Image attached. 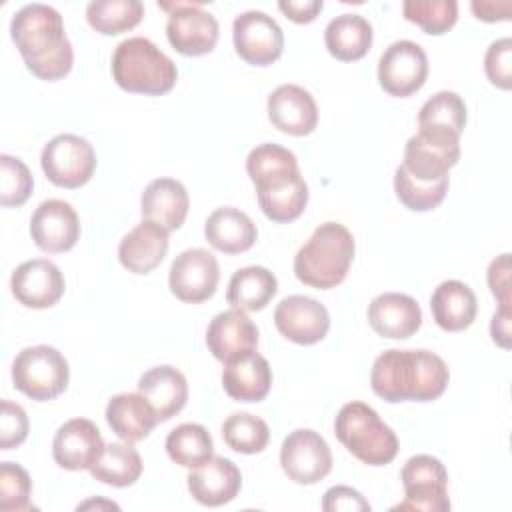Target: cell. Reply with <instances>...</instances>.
<instances>
[{"mask_svg": "<svg viewBox=\"0 0 512 512\" xmlns=\"http://www.w3.org/2000/svg\"><path fill=\"white\" fill-rule=\"evenodd\" d=\"M10 36L36 78L54 82L72 70L74 50L56 8L40 2L22 6L12 16Z\"/></svg>", "mask_w": 512, "mask_h": 512, "instance_id": "6da1fadb", "label": "cell"}, {"mask_svg": "<svg viewBox=\"0 0 512 512\" xmlns=\"http://www.w3.org/2000/svg\"><path fill=\"white\" fill-rule=\"evenodd\" d=\"M450 380L446 362L430 350H384L372 364L370 386L386 402H430Z\"/></svg>", "mask_w": 512, "mask_h": 512, "instance_id": "7a4b0ae2", "label": "cell"}, {"mask_svg": "<svg viewBox=\"0 0 512 512\" xmlns=\"http://www.w3.org/2000/svg\"><path fill=\"white\" fill-rule=\"evenodd\" d=\"M354 236L340 222L320 224L294 256L296 278L312 288L328 290L338 286L354 258Z\"/></svg>", "mask_w": 512, "mask_h": 512, "instance_id": "3957f363", "label": "cell"}, {"mask_svg": "<svg viewBox=\"0 0 512 512\" xmlns=\"http://www.w3.org/2000/svg\"><path fill=\"white\" fill-rule=\"evenodd\" d=\"M112 78L126 92L160 96L174 88L178 70L152 40L132 36L122 40L112 54Z\"/></svg>", "mask_w": 512, "mask_h": 512, "instance_id": "277c9868", "label": "cell"}, {"mask_svg": "<svg viewBox=\"0 0 512 512\" xmlns=\"http://www.w3.org/2000/svg\"><path fill=\"white\" fill-rule=\"evenodd\" d=\"M334 434L354 458L368 466L390 464L398 454L396 432L364 402H348L338 410Z\"/></svg>", "mask_w": 512, "mask_h": 512, "instance_id": "5b68a950", "label": "cell"}, {"mask_svg": "<svg viewBox=\"0 0 512 512\" xmlns=\"http://www.w3.org/2000/svg\"><path fill=\"white\" fill-rule=\"evenodd\" d=\"M68 380V360L62 352L46 344L20 350L12 362V382L16 390L38 402L60 396Z\"/></svg>", "mask_w": 512, "mask_h": 512, "instance_id": "8992f818", "label": "cell"}, {"mask_svg": "<svg viewBox=\"0 0 512 512\" xmlns=\"http://www.w3.org/2000/svg\"><path fill=\"white\" fill-rule=\"evenodd\" d=\"M400 480L404 486V500L392 510H450L448 472L444 464L430 454H416L406 460Z\"/></svg>", "mask_w": 512, "mask_h": 512, "instance_id": "52a82bcc", "label": "cell"}, {"mask_svg": "<svg viewBox=\"0 0 512 512\" xmlns=\"http://www.w3.org/2000/svg\"><path fill=\"white\" fill-rule=\"evenodd\" d=\"M40 164L52 184L60 188H80L96 170V152L82 136L58 134L44 146Z\"/></svg>", "mask_w": 512, "mask_h": 512, "instance_id": "ba28073f", "label": "cell"}, {"mask_svg": "<svg viewBox=\"0 0 512 512\" xmlns=\"http://www.w3.org/2000/svg\"><path fill=\"white\" fill-rule=\"evenodd\" d=\"M168 10L166 36L172 48L184 56H202L214 50L218 42L216 18L202 10V2H158Z\"/></svg>", "mask_w": 512, "mask_h": 512, "instance_id": "9c48e42d", "label": "cell"}, {"mask_svg": "<svg viewBox=\"0 0 512 512\" xmlns=\"http://www.w3.org/2000/svg\"><path fill=\"white\" fill-rule=\"evenodd\" d=\"M460 160V136L418 130L404 146V170L422 182H436L448 176V170Z\"/></svg>", "mask_w": 512, "mask_h": 512, "instance_id": "30bf717a", "label": "cell"}, {"mask_svg": "<svg viewBox=\"0 0 512 512\" xmlns=\"http://www.w3.org/2000/svg\"><path fill=\"white\" fill-rule=\"evenodd\" d=\"M232 40L236 54L252 66H268L282 56L284 32L260 10H246L234 18Z\"/></svg>", "mask_w": 512, "mask_h": 512, "instance_id": "8fae6325", "label": "cell"}, {"mask_svg": "<svg viewBox=\"0 0 512 512\" xmlns=\"http://www.w3.org/2000/svg\"><path fill=\"white\" fill-rule=\"evenodd\" d=\"M428 76V58L412 40L392 42L378 60V82L390 96L406 98L418 92Z\"/></svg>", "mask_w": 512, "mask_h": 512, "instance_id": "7c38bea8", "label": "cell"}, {"mask_svg": "<svg viewBox=\"0 0 512 512\" xmlns=\"http://www.w3.org/2000/svg\"><path fill=\"white\" fill-rule=\"evenodd\" d=\"M280 464L292 482L308 486L330 474L332 452L318 432L298 428L284 438L280 448Z\"/></svg>", "mask_w": 512, "mask_h": 512, "instance_id": "4fadbf2b", "label": "cell"}, {"mask_svg": "<svg viewBox=\"0 0 512 512\" xmlns=\"http://www.w3.org/2000/svg\"><path fill=\"white\" fill-rule=\"evenodd\" d=\"M220 280L218 260L204 248H188L180 252L168 274L170 292L188 304H198L216 292Z\"/></svg>", "mask_w": 512, "mask_h": 512, "instance_id": "5bb4252c", "label": "cell"}, {"mask_svg": "<svg viewBox=\"0 0 512 512\" xmlns=\"http://www.w3.org/2000/svg\"><path fill=\"white\" fill-rule=\"evenodd\" d=\"M274 324L278 332L302 346H310L320 342L330 328V314L324 304L314 298L292 294L280 300L274 310Z\"/></svg>", "mask_w": 512, "mask_h": 512, "instance_id": "9a60e30c", "label": "cell"}, {"mask_svg": "<svg viewBox=\"0 0 512 512\" xmlns=\"http://www.w3.org/2000/svg\"><path fill=\"white\" fill-rule=\"evenodd\" d=\"M106 444L98 426L88 418L64 422L52 440V458L64 470H90L104 452Z\"/></svg>", "mask_w": 512, "mask_h": 512, "instance_id": "2e32d148", "label": "cell"}, {"mask_svg": "<svg viewBox=\"0 0 512 512\" xmlns=\"http://www.w3.org/2000/svg\"><path fill=\"white\" fill-rule=\"evenodd\" d=\"M14 298L26 308H50L54 306L66 288L60 268L48 258H34L22 262L10 278Z\"/></svg>", "mask_w": 512, "mask_h": 512, "instance_id": "e0dca14e", "label": "cell"}, {"mask_svg": "<svg viewBox=\"0 0 512 512\" xmlns=\"http://www.w3.org/2000/svg\"><path fill=\"white\" fill-rule=\"evenodd\" d=\"M30 236L44 252H68L80 238V220L76 210L58 198L44 200L32 214Z\"/></svg>", "mask_w": 512, "mask_h": 512, "instance_id": "ac0fdd59", "label": "cell"}, {"mask_svg": "<svg viewBox=\"0 0 512 512\" xmlns=\"http://www.w3.org/2000/svg\"><path fill=\"white\" fill-rule=\"evenodd\" d=\"M206 346L216 360L226 364L256 350L258 328L244 310H224L210 320L206 330Z\"/></svg>", "mask_w": 512, "mask_h": 512, "instance_id": "d6986e66", "label": "cell"}, {"mask_svg": "<svg viewBox=\"0 0 512 512\" xmlns=\"http://www.w3.org/2000/svg\"><path fill=\"white\" fill-rule=\"evenodd\" d=\"M266 108L270 122L290 136H306L318 124L316 100L298 84H282L272 90Z\"/></svg>", "mask_w": 512, "mask_h": 512, "instance_id": "ffe728a7", "label": "cell"}, {"mask_svg": "<svg viewBox=\"0 0 512 512\" xmlns=\"http://www.w3.org/2000/svg\"><path fill=\"white\" fill-rule=\"evenodd\" d=\"M186 480L192 498L198 504L212 508L232 502L242 486L238 466L224 456H212L208 462L192 468Z\"/></svg>", "mask_w": 512, "mask_h": 512, "instance_id": "44dd1931", "label": "cell"}, {"mask_svg": "<svg viewBox=\"0 0 512 512\" xmlns=\"http://www.w3.org/2000/svg\"><path fill=\"white\" fill-rule=\"evenodd\" d=\"M368 322L376 334L392 340H404L420 328L422 310L408 294L384 292L370 302Z\"/></svg>", "mask_w": 512, "mask_h": 512, "instance_id": "7402d4cb", "label": "cell"}, {"mask_svg": "<svg viewBox=\"0 0 512 512\" xmlns=\"http://www.w3.org/2000/svg\"><path fill=\"white\" fill-rule=\"evenodd\" d=\"M246 172L256 186V194L284 188L302 178L294 152L274 142L260 144L248 154Z\"/></svg>", "mask_w": 512, "mask_h": 512, "instance_id": "603a6c76", "label": "cell"}, {"mask_svg": "<svg viewBox=\"0 0 512 512\" xmlns=\"http://www.w3.org/2000/svg\"><path fill=\"white\" fill-rule=\"evenodd\" d=\"M188 206V192L176 178H156L140 196L142 220H150L168 232L178 230L184 224Z\"/></svg>", "mask_w": 512, "mask_h": 512, "instance_id": "cb8c5ba5", "label": "cell"}, {"mask_svg": "<svg viewBox=\"0 0 512 512\" xmlns=\"http://www.w3.org/2000/svg\"><path fill=\"white\" fill-rule=\"evenodd\" d=\"M166 252L168 230L150 220H142L120 240L118 260L132 274H148L160 266Z\"/></svg>", "mask_w": 512, "mask_h": 512, "instance_id": "d4e9b609", "label": "cell"}, {"mask_svg": "<svg viewBox=\"0 0 512 512\" xmlns=\"http://www.w3.org/2000/svg\"><path fill=\"white\" fill-rule=\"evenodd\" d=\"M222 386L236 402H260L270 392L272 368L256 350L248 352L224 364Z\"/></svg>", "mask_w": 512, "mask_h": 512, "instance_id": "484cf974", "label": "cell"}, {"mask_svg": "<svg viewBox=\"0 0 512 512\" xmlns=\"http://www.w3.org/2000/svg\"><path fill=\"white\" fill-rule=\"evenodd\" d=\"M138 392L150 402L158 420L166 422L186 406L188 382L178 368L162 364L140 376Z\"/></svg>", "mask_w": 512, "mask_h": 512, "instance_id": "4316f807", "label": "cell"}, {"mask_svg": "<svg viewBox=\"0 0 512 512\" xmlns=\"http://www.w3.org/2000/svg\"><path fill=\"white\" fill-rule=\"evenodd\" d=\"M106 422L120 440L134 444L144 440L160 420L140 392H124L108 400Z\"/></svg>", "mask_w": 512, "mask_h": 512, "instance_id": "83f0119b", "label": "cell"}, {"mask_svg": "<svg viewBox=\"0 0 512 512\" xmlns=\"http://www.w3.org/2000/svg\"><path fill=\"white\" fill-rule=\"evenodd\" d=\"M434 322L446 332H460L468 328L478 312L474 290L460 280L440 282L430 298Z\"/></svg>", "mask_w": 512, "mask_h": 512, "instance_id": "f1b7e54d", "label": "cell"}, {"mask_svg": "<svg viewBox=\"0 0 512 512\" xmlns=\"http://www.w3.org/2000/svg\"><path fill=\"white\" fill-rule=\"evenodd\" d=\"M204 236L216 250L224 254H240L252 248L258 230L246 212L234 206H222L206 218Z\"/></svg>", "mask_w": 512, "mask_h": 512, "instance_id": "f546056e", "label": "cell"}, {"mask_svg": "<svg viewBox=\"0 0 512 512\" xmlns=\"http://www.w3.org/2000/svg\"><path fill=\"white\" fill-rule=\"evenodd\" d=\"M372 24L360 14H340L332 18L324 30L328 52L342 62L360 60L372 46Z\"/></svg>", "mask_w": 512, "mask_h": 512, "instance_id": "4dcf8cb0", "label": "cell"}, {"mask_svg": "<svg viewBox=\"0 0 512 512\" xmlns=\"http://www.w3.org/2000/svg\"><path fill=\"white\" fill-rule=\"evenodd\" d=\"M278 292L276 276L264 266H246L232 274L226 300L232 308L244 312L262 310Z\"/></svg>", "mask_w": 512, "mask_h": 512, "instance_id": "1f68e13d", "label": "cell"}, {"mask_svg": "<svg viewBox=\"0 0 512 512\" xmlns=\"http://www.w3.org/2000/svg\"><path fill=\"white\" fill-rule=\"evenodd\" d=\"M90 474L102 484L126 488L140 478L142 458L128 442H112L106 444L104 452L90 468Z\"/></svg>", "mask_w": 512, "mask_h": 512, "instance_id": "d6a6232c", "label": "cell"}, {"mask_svg": "<svg viewBox=\"0 0 512 512\" xmlns=\"http://www.w3.org/2000/svg\"><path fill=\"white\" fill-rule=\"evenodd\" d=\"M166 452L172 462L184 468H198L214 456V442L202 424L184 422L166 436Z\"/></svg>", "mask_w": 512, "mask_h": 512, "instance_id": "836d02e7", "label": "cell"}, {"mask_svg": "<svg viewBox=\"0 0 512 512\" xmlns=\"http://www.w3.org/2000/svg\"><path fill=\"white\" fill-rule=\"evenodd\" d=\"M144 16V4L140 0H94L86 6L88 24L104 34L114 36L132 30Z\"/></svg>", "mask_w": 512, "mask_h": 512, "instance_id": "e575fe53", "label": "cell"}, {"mask_svg": "<svg viewBox=\"0 0 512 512\" xmlns=\"http://www.w3.org/2000/svg\"><path fill=\"white\" fill-rule=\"evenodd\" d=\"M466 124V104L462 96L440 90L428 98L418 112V130H438L460 136Z\"/></svg>", "mask_w": 512, "mask_h": 512, "instance_id": "d590c367", "label": "cell"}, {"mask_svg": "<svg viewBox=\"0 0 512 512\" xmlns=\"http://www.w3.org/2000/svg\"><path fill=\"white\" fill-rule=\"evenodd\" d=\"M222 438L234 452L258 454L268 446V424L248 412H234L222 424Z\"/></svg>", "mask_w": 512, "mask_h": 512, "instance_id": "8d00e7d4", "label": "cell"}, {"mask_svg": "<svg viewBox=\"0 0 512 512\" xmlns=\"http://www.w3.org/2000/svg\"><path fill=\"white\" fill-rule=\"evenodd\" d=\"M394 192L408 210L428 212L444 200L448 192V176L436 182H422L412 178L400 164L394 172Z\"/></svg>", "mask_w": 512, "mask_h": 512, "instance_id": "74e56055", "label": "cell"}, {"mask_svg": "<svg viewBox=\"0 0 512 512\" xmlns=\"http://www.w3.org/2000/svg\"><path fill=\"white\" fill-rule=\"evenodd\" d=\"M404 18L420 26L426 34H444L458 20L456 0H406L402 4Z\"/></svg>", "mask_w": 512, "mask_h": 512, "instance_id": "f35d334b", "label": "cell"}, {"mask_svg": "<svg viewBox=\"0 0 512 512\" xmlns=\"http://www.w3.org/2000/svg\"><path fill=\"white\" fill-rule=\"evenodd\" d=\"M34 188V178L28 166L14 156H0V204L4 208L22 206Z\"/></svg>", "mask_w": 512, "mask_h": 512, "instance_id": "ab89813d", "label": "cell"}, {"mask_svg": "<svg viewBox=\"0 0 512 512\" xmlns=\"http://www.w3.org/2000/svg\"><path fill=\"white\" fill-rule=\"evenodd\" d=\"M32 480L28 472L14 462L0 464V510L2 512H22L30 510Z\"/></svg>", "mask_w": 512, "mask_h": 512, "instance_id": "60d3db41", "label": "cell"}, {"mask_svg": "<svg viewBox=\"0 0 512 512\" xmlns=\"http://www.w3.org/2000/svg\"><path fill=\"white\" fill-rule=\"evenodd\" d=\"M484 72L494 86H498L502 90H510V86H512V40L508 36L500 38L488 46L486 56H484Z\"/></svg>", "mask_w": 512, "mask_h": 512, "instance_id": "b9f144b4", "label": "cell"}, {"mask_svg": "<svg viewBox=\"0 0 512 512\" xmlns=\"http://www.w3.org/2000/svg\"><path fill=\"white\" fill-rule=\"evenodd\" d=\"M28 416L26 410L12 402L2 400V414H0V450H12L20 446L28 436Z\"/></svg>", "mask_w": 512, "mask_h": 512, "instance_id": "7bdbcfd3", "label": "cell"}, {"mask_svg": "<svg viewBox=\"0 0 512 512\" xmlns=\"http://www.w3.org/2000/svg\"><path fill=\"white\" fill-rule=\"evenodd\" d=\"M322 510L326 512H370L368 500L350 486H332L324 492L322 498Z\"/></svg>", "mask_w": 512, "mask_h": 512, "instance_id": "ee69618b", "label": "cell"}, {"mask_svg": "<svg viewBox=\"0 0 512 512\" xmlns=\"http://www.w3.org/2000/svg\"><path fill=\"white\" fill-rule=\"evenodd\" d=\"M488 286L500 306H510V254H500L490 262Z\"/></svg>", "mask_w": 512, "mask_h": 512, "instance_id": "f6af8a7d", "label": "cell"}, {"mask_svg": "<svg viewBox=\"0 0 512 512\" xmlns=\"http://www.w3.org/2000/svg\"><path fill=\"white\" fill-rule=\"evenodd\" d=\"M278 8L296 24L312 22L324 8L322 0H280Z\"/></svg>", "mask_w": 512, "mask_h": 512, "instance_id": "bcb514c9", "label": "cell"}, {"mask_svg": "<svg viewBox=\"0 0 512 512\" xmlns=\"http://www.w3.org/2000/svg\"><path fill=\"white\" fill-rule=\"evenodd\" d=\"M510 316H512L510 306H498L490 322L492 340L502 348H510Z\"/></svg>", "mask_w": 512, "mask_h": 512, "instance_id": "7dc6e473", "label": "cell"}, {"mask_svg": "<svg viewBox=\"0 0 512 512\" xmlns=\"http://www.w3.org/2000/svg\"><path fill=\"white\" fill-rule=\"evenodd\" d=\"M472 12L476 18L484 22H496V20H508L510 18V2H472Z\"/></svg>", "mask_w": 512, "mask_h": 512, "instance_id": "c3c4849f", "label": "cell"}]
</instances>
